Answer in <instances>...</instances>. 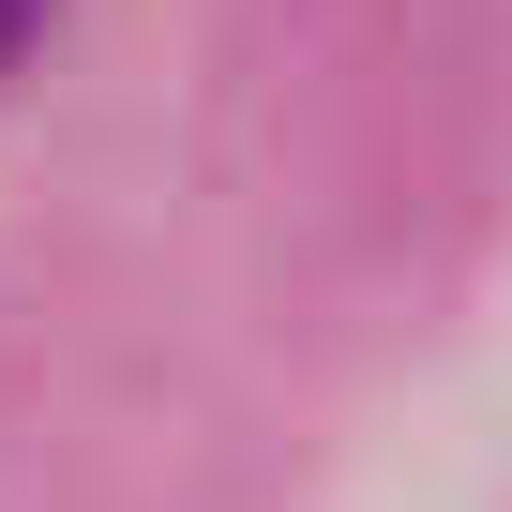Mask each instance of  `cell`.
Here are the masks:
<instances>
[{"mask_svg": "<svg viewBox=\"0 0 512 512\" xmlns=\"http://www.w3.org/2000/svg\"><path fill=\"white\" fill-rule=\"evenodd\" d=\"M46 16H61V0H0V76H16V61L46 46Z\"/></svg>", "mask_w": 512, "mask_h": 512, "instance_id": "cell-1", "label": "cell"}]
</instances>
